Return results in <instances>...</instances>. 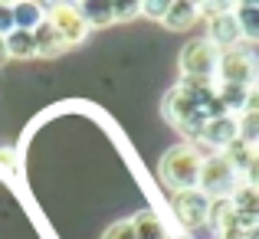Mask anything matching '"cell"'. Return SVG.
<instances>
[{"mask_svg": "<svg viewBox=\"0 0 259 239\" xmlns=\"http://www.w3.org/2000/svg\"><path fill=\"white\" fill-rule=\"evenodd\" d=\"M217 72H220V82L223 85H243V88H253V79H256V59L249 50H223L217 56Z\"/></svg>", "mask_w": 259, "mask_h": 239, "instance_id": "obj_4", "label": "cell"}, {"mask_svg": "<svg viewBox=\"0 0 259 239\" xmlns=\"http://www.w3.org/2000/svg\"><path fill=\"white\" fill-rule=\"evenodd\" d=\"M200 164H203V154L197 145H177L161 158V177H164L167 187H174V194L177 190H197Z\"/></svg>", "mask_w": 259, "mask_h": 239, "instance_id": "obj_1", "label": "cell"}, {"mask_svg": "<svg viewBox=\"0 0 259 239\" xmlns=\"http://www.w3.org/2000/svg\"><path fill=\"white\" fill-rule=\"evenodd\" d=\"M43 20H46V7L43 4H13V26H17V30L33 33Z\"/></svg>", "mask_w": 259, "mask_h": 239, "instance_id": "obj_12", "label": "cell"}, {"mask_svg": "<svg viewBox=\"0 0 259 239\" xmlns=\"http://www.w3.org/2000/svg\"><path fill=\"white\" fill-rule=\"evenodd\" d=\"M233 17H236V23H240V33H243V39H246V43L259 39V23H256L259 7L256 4H236L233 7Z\"/></svg>", "mask_w": 259, "mask_h": 239, "instance_id": "obj_13", "label": "cell"}, {"mask_svg": "<svg viewBox=\"0 0 259 239\" xmlns=\"http://www.w3.org/2000/svg\"><path fill=\"white\" fill-rule=\"evenodd\" d=\"M7 63V50H4V39H0V66Z\"/></svg>", "mask_w": 259, "mask_h": 239, "instance_id": "obj_19", "label": "cell"}, {"mask_svg": "<svg viewBox=\"0 0 259 239\" xmlns=\"http://www.w3.org/2000/svg\"><path fill=\"white\" fill-rule=\"evenodd\" d=\"M102 239H135V229H132V220H121V223H112V226L102 233Z\"/></svg>", "mask_w": 259, "mask_h": 239, "instance_id": "obj_15", "label": "cell"}, {"mask_svg": "<svg viewBox=\"0 0 259 239\" xmlns=\"http://www.w3.org/2000/svg\"><path fill=\"white\" fill-rule=\"evenodd\" d=\"M10 30H17V26H13V4H0V39Z\"/></svg>", "mask_w": 259, "mask_h": 239, "instance_id": "obj_16", "label": "cell"}, {"mask_svg": "<svg viewBox=\"0 0 259 239\" xmlns=\"http://www.w3.org/2000/svg\"><path fill=\"white\" fill-rule=\"evenodd\" d=\"M197 145H207V148H220L227 151L230 145L236 141V115H217V118L203 121L200 134H197Z\"/></svg>", "mask_w": 259, "mask_h": 239, "instance_id": "obj_7", "label": "cell"}, {"mask_svg": "<svg viewBox=\"0 0 259 239\" xmlns=\"http://www.w3.org/2000/svg\"><path fill=\"white\" fill-rule=\"evenodd\" d=\"M164 10H167V4H138V13H148V17H154V20L164 17Z\"/></svg>", "mask_w": 259, "mask_h": 239, "instance_id": "obj_18", "label": "cell"}, {"mask_svg": "<svg viewBox=\"0 0 259 239\" xmlns=\"http://www.w3.org/2000/svg\"><path fill=\"white\" fill-rule=\"evenodd\" d=\"M236 187V170L227 164L223 154H210V158H203L200 164V183H197V190H200L203 197H227L233 194Z\"/></svg>", "mask_w": 259, "mask_h": 239, "instance_id": "obj_5", "label": "cell"}, {"mask_svg": "<svg viewBox=\"0 0 259 239\" xmlns=\"http://www.w3.org/2000/svg\"><path fill=\"white\" fill-rule=\"evenodd\" d=\"M217 56L220 53L207 43V39H190L181 50V76L184 82H194V85H210L217 72Z\"/></svg>", "mask_w": 259, "mask_h": 239, "instance_id": "obj_2", "label": "cell"}, {"mask_svg": "<svg viewBox=\"0 0 259 239\" xmlns=\"http://www.w3.org/2000/svg\"><path fill=\"white\" fill-rule=\"evenodd\" d=\"M171 213L181 229L197 233L210 226V197H203L200 190H177L171 194Z\"/></svg>", "mask_w": 259, "mask_h": 239, "instance_id": "obj_3", "label": "cell"}, {"mask_svg": "<svg viewBox=\"0 0 259 239\" xmlns=\"http://www.w3.org/2000/svg\"><path fill=\"white\" fill-rule=\"evenodd\" d=\"M167 239H187V236H167Z\"/></svg>", "mask_w": 259, "mask_h": 239, "instance_id": "obj_20", "label": "cell"}, {"mask_svg": "<svg viewBox=\"0 0 259 239\" xmlns=\"http://www.w3.org/2000/svg\"><path fill=\"white\" fill-rule=\"evenodd\" d=\"M132 229H135V239H167V226L154 210H141L132 220Z\"/></svg>", "mask_w": 259, "mask_h": 239, "instance_id": "obj_9", "label": "cell"}, {"mask_svg": "<svg viewBox=\"0 0 259 239\" xmlns=\"http://www.w3.org/2000/svg\"><path fill=\"white\" fill-rule=\"evenodd\" d=\"M33 50H36V56L50 59V56H59V53H66V46H63V39L56 36V30H53V26L43 20V23L33 30Z\"/></svg>", "mask_w": 259, "mask_h": 239, "instance_id": "obj_10", "label": "cell"}, {"mask_svg": "<svg viewBox=\"0 0 259 239\" xmlns=\"http://www.w3.org/2000/svg\"><path fill=\"white\" fill-rule=\"evenodd\" d=\"M4 50H7V59H33L36 56V50H33V33L10 30L4 36Z\"/></svg>", "mask_w": 259, "mask_h": 239, "instance_id": "obj_11", "label": "cell"}, {"mask_svg": "<svg viewBox=\"0 0 259 239\" xmlns=\"http://www.w3.org/2000/svg\"><path fill=\"white\" fill-rule=\"evenodd\" d=\"M46 23L56 30V36L63 39L66 50L76 46V43H82L85 33H89L85 20L79 17V7H72V4H53V7H46Z\"/></svg>", "mask_w": 259, "mask_h": 239, "instance_id": "obj_6", "label": "cell"}, {"mask_svg": "<svg viewBox=\"0 0 259 239\" xmlns=\"http://www.w3.org/2000/svg\"><path fill=\"white\" fill-rule=\"evenodd\" d=\"M138 13V4H112V23H121V20H132Z\"/></svg>", "mask_w": 259, "mask_h": 239, "instance_id": "obj_17", "label": "cell"}, {"mask_svg": "<svg viewBox=\"0 0 259 239\" xmlns=\"http://www.w3.org/2000/svg\"><path fill=\"white\" fill-rule=\"evenodd\" d=\"M85 26H112V4H79Z\"/></svg>", "mask_w": 259, "mask_h": 239, "instance_id": "obj_14", "label": "cell"}, {"mask_svg": "<svg viewBox=\"0 0 259 239\" xmlns=\"http://www.w3.org/2000/svg\"><path fill=\"white\" fill-rule=\"evenodd\" d=\"M200 20V4H190V0H177V4H167L161 23L167 30H190V26Z\"/></svg>", "mask_w": 259, "mask_h": 239, "instance_id": "obj_8", "label": "cell"}]
</instances>
